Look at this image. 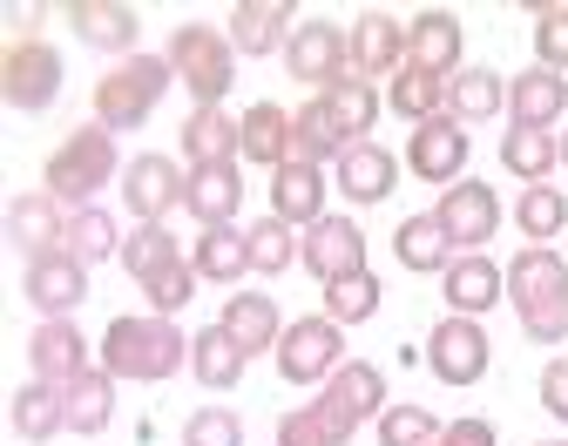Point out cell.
<instances>
[{
  "mask_svg": "<svg viewBox=\"0 0 568 446\" xmlns=\"http://www.w3.org/2000/svg\"><path fill=\"white\" fill-rule=\"evenodd\" d=\"M122 223L102 210V203H89V210H75V216H68V257H82V264H109V257H122Z\"/></svg>",
  "mask_w": 568,
  "mask_h": 446,
  "instance_id": "cell-39",
  "label": "cell"
},
{
  "mask_svg": "<svg viewBox=\"0 0 568 446\" xmlns=\"http://www.w3.org/2000/svg\"><path fill=\"white\" fill-rule=\"evenodd\" d=\"M21 291H28V305L41 318H68L89 297V264L82 257H68V251H48V257H28L21 271Z\"/></svg>",
  "mask_w": 568,
  "mask_h": 446,
  "instance_id": "cell-16",
  "label": "cell"
},
{
  "mask_svg": "<svg viewBox=\"0 0 568 446\" xmlns=\"http://www.w3.org/2000/svg\"><path fill=\"white\" fill-rule=\"evenodd\" d=\"M541 406L568 426V358H548L541 365Z\"/></svg>",
  "mask_w": 568,
  "mask_h": 446,
  "instance_id": "cell-49",
  "label": "cell"
},
{
  "mask_svg": "<svg viewBox=\"0 0 568 446\" xmlns=\"http://www.w3.org/2000/svg\"><path fill=\"white\" fill-rule=\"evenodd\" d=\"M338 365H345V325H332L325 312L284 325V338H277V372H284L292 386H325Z\"/></svg>",
  "mask_w": 568,
  "mask_h": 446,
  "instance_id": "cell-9",
  "label": "cell"
},
{
  "mask_svg": "<svg viewBox=\"0 0 568 446\" xmlns=\"http://www.w3.org/2000/svg\"><path fill=\"white\" fill-rule=\"evenodd\" d=\"M434 446H501V439H494V419H447Z\"/></svg>",
  "mask_w": 568,
  "mask_h": 446,
  "instance_id": "cell-50",
  "label": "cell"
},
{
  "mask_svg": "<svg viewBox=\"0 0 568 446\" xmlns=\"http://www.w3.org/2000/svg\"><path fill=\"white\" fill-rule=\"evenodd\" d=\"M61 21L75 28L82 48H95V54H122V61H129L135 41H142V14L122 8V0H68Z\"/></svg>",
  "mask_w": 568,
  "mask_h": 446,
  "instance_id": "cell-17",
  "label": "cell"
},
{
  "mask_svg": "<svg viewBox=\"0 0 568 446\" xmlns=\"http://www.w3.org/2000/svg\"><path fill=\"white\" fill-rule=\"evenodd\" d=\"M170 89H176L170 54H129V61H115L102 82H95V122L109 135H129V129H142V122L156 115V102Z\"/></svg>",
  "mask_w": 568,
  "mask_h": 446,
  "instance_id": "cell-4",
  "label": "cell"
},
{
  "mask_svg": "<svg viewBox=\"0 0 568 446\" xmlns=\"http://www.w3.org/2000/svg\"><path fill=\"white\" fill-rule=\"evenodd\" d=\"M501 109H508V74H494V68H460L454 82H447V115H454L460 129L494 122Z\"/></svg>",
  "mask_w": 568,
  "mask_h": 446,
  "instance_id": "cell-31",
  "label": "cell"
},
{
  "mask_svg": "<svg viewBox=\"0 0 568 446\" xmlns=\"http://www.w3.org/2000/svg\"><path fill=\"white\" fill-rule=\"evenodd\" d=\"M217 325L237 338V352H244V358H257V352H277V338H284L277 297H264V291H237V297H224Z\"/></svg>",
  "mask_w": 568,
  "mask_h": 446,
  "instance_id": "cell-27",
  "label": "cell"
},
{
  "mask_svg": "<svg viewBox=\"0 0 568 446\" xmlns=\"http://www.w3.org/2000/svg\"><path fill=\"white\" fill-rule=\"evenodd\" d=\"M298 264L318 277V284H338V277H352V271H373L366 264V231L352 216H318L312 231H305V244H298Z\"/></svg>",
  "mask_w": 568,
  "mask_h": 446,
  "instance_id": "cell-14",
  "label": "cell"
},
{
  "mask_svg": "<svg viewBox=\"0 0 568 446\" xmlns=\"http://www.w3.org/2000/svg\"><path fill=\"white\" fill-rule=\"evenodd\" d=\"M434 223L447 231V244H454L460 257H474L480 244H494V231H501V196H494L480 176H460L454 190H440Z\"/></svg>",
  "mask_w": 568,
  "mask_h": 446,
  "instance_id": "cell-11",
  "label": "cell"
},
{
  "mask_svg": "<svg viewBox=\"0 0 568 446\" xmlns=\"http://www.w3.org/2000/svg\"><path fill=\"white\" fill-rule=\"evenodd\" d=\"M68 216H75V210H61L48 190H21V196L8 203V244H14L21 257H48V251L68 244Z\"/></svg>",
  "mask_w": 568,
  "mask_h": 446,
  "instance_id": "cell-23",
  "label": "cell"
},
{
  "mask_svg": "<svg viewBox=\"0 0 568 446\" xmlns=\"http://www.w3.org/2000/svg\"><path fill=\"white\" fill-rule=\"evenodd\" d=\"M61 54L48 41H14L8 54H0V102L21 109V115H41L61 102Z\"/></svg>",
  "mask_w": 568,
  "mask_h": 446,
  "instance_id": "cell-8",
  "label": "cell"
},
{
  "mask_svg": "<svg viewBox=\"0 0 568 446\" xmlns=\"http://www.w3.org/2000/svg\"><path fill=\"white\" fill-rule=\"evenodd\" d=\"M393 257L406 264V271H419V277H447V264L460 257L454 244H447V231H440V223H434V210H426V216H406L399 223V231H393Z\"/></svg>",
  "mask_w": 568,
  "mask_h": 446,
  "instance_id": "cell-35",
  "label": "cell"
},
{
  "mask_svg": "<svg viewBox=\"0 0 568 446\" xmlns=\"http://www.w3.org/2000/svg\"><path fill=\"white\" fill-rule=\"evenodd\" d=\"M440 297H447V312H454V318H487V312L508 297V271L494 264L487 251L454 257V264H447V277H440Z\"/></svg>",
  "mask_w": 568,
  "mask_h": 446,
  "instance_id": "cell-21",
  "label": "cell"
},
{
  "mask_svg": "<svg viewBox=\"0 0 568 446\" xmlns=\"http://www.w3.org/2000/svg\"><path fill=\"white\" fill-rule=\"evenodd\" d=\"M515 223H521V237H528V244H548L561 223H568V196H561V190H548V183H535V190H521Z\"/></svg>",
  "mask_w": 568,
  "mask_h": 446,
  "instance_id": "cell-45",
  "label": "cell"
},
{
  "mask_svg": "<svg viewBox=\"0 0 568 446\" xmlns=\"http://www.w3.org/2000/svg\"><path fill=\"white\" fill-rule=\"evenodd\" d=\"M183 210L196 216V231H224L244 210V170L237 163H210V170H190V196Z\"/></svg>",
  "mask_w": 568,
  "mask_h": 446,
  "instance_id": "cell-24",
  "label": "cell"
},
{
  "mask_svg": "<svg viewBox=\"0 0 568 446\" xmlns=\"http://www.w3.org/2000/svg\"><path fill=\"white\" fill-rule=\"evenodd\" d=\"M325 399L359 426V419H379L386 413V372L379 365H366V358H345L332 379H325Z\"/></svg>",
  "mask_w": 568,
  "mask_h": 446,
  "instance_id": "cell-30",
  "label": "cell"
},
{
  "mask_svg": "<svg viewBox=\"0 0 568 446\" xmlns=\"http://www.w3.org/2000/svg\"><path fill=\"white\" fill-rule=\"evenodd\" d=\"M535 446H568V439H535Z\"/></svg>",
  "mask_w": 568,
  "mask_h": 446,
  "instance_id": "cell-52",
  "label": "cell"
},
{
  "mask_svg": "<svg viewBox=\"0 0 568 446\" xmlns=\"http://www.w3.org/2000/svg\"><path fill=\"white\" fill-rule=\"evenodd\" d=\"M419 358L434 365L440 386H480L487 365H494V345H487V325H480V318H454V312H447V318L434 325V338H426Z\"/></svg>",
  "mask_w": 568,
  "mask_h": 446,
  "instance_id": "cell-10",
  "label": "cell"
},
{
  "mask_svg": "<svg viewBox=\"0 0 568 446\" xmlns=\"http://www.w3.org/2000/svg\"><path fill=\"white\" fill-rule=\"evenodd\" d=\"M568 115V82L555 68H521L508 82V129H555Z\"/></svg>",
  "mask_w": 568,
  "mask_h": 446,
  "instance_id": "cell-25",
  "label": "cell"
},
{
  "mask_svg": "<svg viewBox=\"0 0 568 446\" xmlns=\"http://www.w3.org/2000/svg\"><path fill=\"white\" fill-rule=\"evenodd\" d=\"M467 149H474V135L454 122V115H434V122H419L413 135H406V170L419 176V183H460L467 176Z\"/></svg>",
  "mask_w": 568,
  "mask_h": 446,
  "instance_id": "cell-13",
  "label": "cell"
},
{
  "mask_svg": "<svg viewBox=\"0 0 568 446\" xmlns=\"http://www.w3.org/2000/svg\"><path fill=\"white\" fill-rule=\"evenodd\" d=\"M244 163L257 170H284V163H298V149H292V109H277V102H251L244 109Z\"/></svg>",
  "mask_w": 568,
  "mask_h": 446,
  "instance_id": "cell-29",
  "label": "cell"
},
{
  "mask_svg": "<svg viewBox=\"0 0 568 446\" xmlns=\"http://www.w3.org/2000/svg\"><path fill=\"white\" fill-rule=\"evenodd\" d=\"M61 406H68V433L95 439V433H109V419H115V379L95 365V372H82V379L61 393Z\"/></svg>",
  "mask_w": 568,
  "mask_h": 446,
  "instance_id": "cell-37",
  "label": "cell"
},
{
  "mask_svg": "<svg viewBox=\"0 0 568 446\" xmlns=\"http://www.w3.org/2000/svg\"><path fill=\"white\" fill-rule=\"evenodd\" d=\"M298 231H292V223H277V216H257L251 223V271L257 277H277V271H292L298 264Z\"/></svg>",
  "mask_w": 568,
  "mask_h": 446,
  "instance_id": "cell-43",
  "label": "cell"
},
{
  "mask_svg": "<svg viewBox=\"0 0 568 446\" xmlns=\"http://www.w3.org/2000/svg\"><path fill=\"white\" fill-rule=\"evenodd\" d=\"M271 216L292 223V231H312L325 216V170L318 163H284L271 176Z\"/></svg>",
  "mask_w": 568,
  "mask_h": 446,
  "instance_id": "cell-28",
  "label": "cell"
},
{
  "mask_svg": "<svg viewBox=\"0 0 568 446\" xmlns=\"http://www.w3.org/2000/svg\"><path fill=\"white\" fill-rule=\"evenodd\" d=\"M379 297H386V284H379L373 271H352V277L325 284V318H332V325H366V318L379 312Z\"/></svg>",
  "mask_w": 568,
  "mask_h": 446,
  "instance_id": "cell-42",
  "label": "cell"
},
{
  "mask_svg": "<svg viewBox=\"0 0 568 446\" xmlns=\"http://www.w3.org/2000/svg\"><path fill=\"white\" fill-rule=\"evenodd\" d=\"M190 196V170L176 156H135L122 170V203L135 223H170V210H183Z\"/></svg>",
  "mask_w": 568,
  "mask_h": 446,
  "instance_id": "cell-12",
  "label": "cell"
},
{
  "mask_svg": "<svg viewBox=\"0 0 568 446\" xmlns=\"http://www.w3.org/2000/svg\"><path fill=\"white\" fill-rule=\"evenodd\" d=\"M386 109L419 129V122L447 115V82H434V74H419V68H399L393 82H386Z\"/></svg>",
  "mask_w": 568,
  "mask_h": 446,
  "instance_id": "cell-40",
  "label": "cell"
},
{
  "mask_svg": "<svg viewBox=\"0 0 568 446\" xmlns=\"http://www.w3.org/2000/svg\"><path fill=\"white\" fill-rule=\"evenodd\" d=\"M508 305L521 318V332L535 345H561L568 338V264L548 244H521L508 264Z\"/></svg>",
  "mask_w": 568,
  "mask_h": 446,
  "instance_id": "cell-2",
  "label": "cell"
},
{
  "mask_svg": "<svg viewBox=\"0 0 568 446\" xmlns=\"http://www.w3.org/2000/svg\"><path fill=\"white\" fill-rule=\"evenodd\" d=\"M352 433H359V426H352L325 393H318L312 406H292V413L277 419V446H345Z\"/></svg>",
  "mask_w": 568,
  "mask_h": 446,
  "instance_id": "cell-36",
  "label": "cell"
},
{
  "mask_svg": "<svg viewBox=\"0 0 568 446\" xmlns=\"http://www.w3.org/2000/svg\"><path fill=\"white\" fill-rule=\"evenodd\" d=\"M190 271L210 277V284H237L251 271V231H237V223H224V231H196Z\"/></svg>",
  "mask_w": 568,
  "mask_h": 446,
  "instance_id": "cell-34",
  "label": "cell"
},
{
  "mask_svg": "<svg viewBox=\"0 0 568 446\" xmlns=\"http://www.w3.org/2000/svg\"><path fill=\"white\" fill-rule=\"evenodd\" d=\"M48 21V8H34V0H21V8H8V28H14V41H34V28Z\"/></svg>",
  "mask_w": 568,
  "mask_h": 446,
  "instance_id": "cell-51",
  "label": "cell"
},
{
  "mask_svg": "<svg viewBox=\"0 0 568 446\" xmlns=\"http://www.w3.org/2000/svg\"><path fill=\"white\" fill-rule=\"evenodd\" d=\"M561 163H568V135H561Z\"/></svg>",
  "mask_w": 568,
  "mask_h": 446,
  "instance_id": "cell-53",
  "label": "cell"
},
{
  "mask_svg": "<svg viewBox=\"0 0 568 446\" xmlns=\"http://www.w3.org/2000/svg\"><path fill=\"white\" fill-rule=\"evenodd\" d=\"M61 426H68V406H61V393H54V386H41V379H28V386L14 393V433L41 446V439H54Z\"/></svg>",
  "mask_w": 568,
  "mask_h": 446,
  "instance_id": "cell-41",
  "label": "cell"
},
{
  "mask_svg": "<svg viewBox=\"0 0 568 446\" xmlns=\"http://www.w3.org/2000/svg\"><path fill=\"white\" fill-rule=\"evenodd\" d=\"M284 68H292V82H305V89L332 95L338 82H352V41H345V28H338V21H325V14L298 21L292 48H284Z\"/></svg>",
  "mask_w": 568,
  "mask_h": 446,
  "instance_id": "cell-7",
  "label": "cell"
},
{
  "mask_svg": "<svg viewBox=\"0 0 568 446\" xmlns=\"http://www.w3.org/2000/svg\"><path fill=\"white\" fill-rule=\"evenodd\" d=\"M115 170H129V163L115 156V135H109L102 122H82V129H68V142L48 156L41 183H48V196H54L61 210H89L95 190H109Z\"/></svg>",
  "mask_w": 568,
  "mask_h": 446,
  "instance_id": "cell-5",
  "label": "cell"
},
{
  "mask_svg": "<svg viewBox=\"0 0 568 446\" xmlns=\"http://www.w3.org/2000/svg\"><path fill=\"white\" fill-rule=\"evenodd\" d=\"M28 365H34V379L54 386V393H68V386L82 379V372H95V365H89V338L68 325V318H41V325H34V338H28Z\"/></svg>",
  "mask_w": 568,
  "mask_h": 446,
  "instance_id": "cell-18",
  "label": "cell"
},
{
  "mask_svg": "<svg viewBox=\"0 0 568 446\" xmlns=\"http://www.w3.org/2000/svg\"><path fill=\"white\" fill-rule=\"evenodd\" d=\"M434 439H440L434 406H386L379 413V446H434Z\"/></svg>",
  "mask_w": 568,
  "mask_h": 446,
  "instance_id": "cell-46",
  "label": "cell"
},
{
  "mask_svg": "<svg viewBox=\"0 0 568 446\" xmlns=\"http://www.w3.org/2000/svg\"><path fill=\"white\" fill-rule=\"evenodd\" d=\"M122 271L142 284L156 318H176L190 297H196V271H190V251L170 237V223H135L129 244H122Z\"/></svg>",
  "mask_w": 568,
  "mask_h": 446,
  "instance_id": "cell-3",
  "label": "cell"
},
{
  "mask_svg": "<svg viewBox=\"0 0 568 446\" xmlns=\"http://www.w3.org/2000/svg\"><path fill=\"white\" fill-rule=\"evenodd\" d=\"M555 163H561V135H548V129H508V135H501V170L521 176L528 190L548 183Z\"/></svg>",
  "mask_w": 568,
  "mask_h": 446,
  "instance_id": "cell-38",
  "label": "cell"
},
{
  "mask_svg": "<svg viewBox=\"0 0 568 446\" xmlns=\"http://www.w3.org/2000/svg\"><path fill=\"white\" fill-rule=\"evenodd\" d=\"M332 183H338V196L345 203H386L393 190H399V156L393 149H379V142H352L345 156L332 163Z\"/></svg>",
  "mask_w": 568,
  "mask_h": 446,
  "instance_id": "cell-22",
  "label": "cell"
},
{
  "mask_svg": "<svg viewBox=\"0 0 568 446\" xmlns=\"http://www.w3.org/2000/svg\"><path fill=\"white\" fill-rule=\"evenodd\" d=\"M292 149H298V163H338L345 149H352V135L338 129V115H332V102L325 95H312L305 109H292Z\"/></svg>",
  "mask_w": 568,
  "mask_h": 446,
  "instance_id": "cell-32",
  "label": "cell"
},
{
  "mask_svg": "<svg viewBox=\"0 0 568 446\" xmlns=\"http://www.w3.org/2000/svg\"><path fill=\"white\" fill-rule=\"evenodd\" d=\"M224 34H231L237 54L264 61V54H277V48H292V34H298V8H292V0H237L231 21H224Z\"/></svg>",
  "mask_w": 568,
  "mask_h": 446,
  "instance_id": "cell-19",
  "label": "cell"
},
{
  "mask_svg": "<svg viewBox=\"0 0 568 446\" xmlns=\"http://www.w3.org/2000/svg\"><path fill=\"white\" fill-rule=\"evenodd\" d=\"M190 365V338L176 332V318H156V312H129V318H109L102 332V372L122 386H163Z\"/></svg>",
  "mask_w": 568,
  "mask_h": 446,
  "instance_id": "cell-1",
  "label": "cell"
},
{
  "mask_svg": "<svg viewBox=\"0 0 568 446\" xmlns=\"http://www.w3.org/2000/svg\"><path fill=\"white\" fill-rule=\"evenodd\" d=\"M535 68L568 74V8H535Z\"/></svg>",
  "mask_w": 568,
  "mask_h": 446,
  "instance_id": "cell-48",
  "label": "cell"
},
{
  "mask_svg": "<svg viewBox=\"0 0 568 446\" xmlns=\"http://www.w3.org/2000/svg\"><path fill=\"white\" fill-rule=\"evenodd\" d=\"M237 156H244V115L190 109V122H183V163L210 170V163H237Z\"/></svg>",
  "mask_w": 568,
  "mask_h": 446,
  "instance_id": "cell-26",
  "label": "cell"
},
{
  "mask_svg": "<svg viewBox=\"0 0 568 446\" xmlns=\"http://www.w3.org/2000/svg\"><path fill=\"white\" fill-rule=\"evenodd\" d=\"M345 41H352V74L359 82H393L406 68V21H393L386 8H366L345 28Z\"/></svg>",
  "mask_w": 568,
  "mask_h": 446,
  "instance_id": "cell-15",
  "label": "cell"
},
{
  "mask_svg": "<svg viewBox=\"0 0 568 446\" xmlns=\"http://www.w3.org/2000/svg\"><path fill=\"white\" fill-rule=\"evenodd\" d=\"M325 102H332V115H338V129H345L352 142H373V122H379V89H373V82H359V74H352V82H338Z\"/></svg>",
  "mask_w": 568,
  "mask_h": 446,
  "instance_id": "cell-44",
  "label": "cell"
},
{
  "mask_svg": "<svg viewBox=\"0 0 568 446\" xmlns=\"http://www.w3.org/2000/svg\"><path fill=\"white\" fill-rule=\"evenodd\" d=\"M163 54H170V68H176V82L196 95V109H224V95L237 89V48H231L224 28L183 21Z\"/></svg>",
  "mask_w": 568,
  "mask_h": 446,
  "instance_id": "cell-6",
  "label": "cell"
},
{
  "mask_svg": "<svg viewBox=\"0 0 568 446\" xmlns=\"http://www.w3.org/2000/svg\"><path fill=\"white\" fill-rule=\"evenodd\" d=\"M406 68L434 74V82H454L460 74V14L454 8H426L406 21Z\"/></svg>",
  "mask_w": 568,
  "mask_h": 446,
  "instance_id": "cell-20",
  "label": "cell"
},
{
  "mask_svg": "<svg viewBox=\"0 0 568 446\" xmlns=\"http://www.w3.org/2000/svg\"><path fill=\"white\" fill-rule=\"evenodd\" d=\"M244 352H237V338L224 332V325H203L196 338H190V372H196V386L203 393H231L237 379H244Z\"/></svg>",
  "mask_w": 568,
  "mask_h": 446,
  "instance_id": "cell-33",
  "label": "cell"
},
{
  "mask_svg": "<svg viewBox=\"0 0 568 446\" xmlns=\"http://www.w3.org/2000/svg\"><path fill=\"white\" fill-rule=\"evenodd\" d=\"M183 446H244V419L231 406H196L183 419Z\"/></svg>",
  "mask_w": 568,
  "mask_h": 446,
  "instance_id": "cell-47",
  "label": "cell"
}]
</instances>
